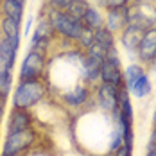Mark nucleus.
I'll return each instance as SVG.
<instances>
[{
  "label": "nucleus",
  "mask_w": 156,
  "mask_h": 156,
  "mask_svg": "<svg viewBox=\"0 0 156 156\" xmlns=\"http://www.w3.org/2000/svg\"><path fill=\"white\" fill-rule=\"evenodd\" d=\"M101 83L122 88L124 86V70H122V61L119 56V48L113 47L106 52V58L101 65Z\"/></svg>",
  "instance_id": "obj_5"
},
{
  "label": "nucleus",
  "mask_w": 156,
  "mask_h": 156,
  "mask_svg": "<svg viewBox=\"0 0 156 156\" xmlns=\"http://www.w3.org/2000/svg\"><path fill=\"white\" fill-rule=\"evenodd\" d=\"M95 43H99L102 48H106V50H109V48L117 47V38H115V34L111 31H108L106 27H101V29H97L95 31Z\"/></svg>",
  "instance_id": "obj_21"
},
{
  "label": "nucleus",
  "mask_w": 156,
  "mask_h": 156,
  "mask_svg": "<svg viewBox=\"0 0 156 156\" xmlns=\"http://www.w3.org/2000/svg\"><path fill=\"white\" fill-rule=\"evenodd\" d=\"M5 106H7V99H2L0 97V124H2L4 115H5Z\"/></svg>",
  "instance_id": "obj_29"
},
{
  "label": "nucleus",
  "mask_w": 156,
  "mask_h": 156,
  "mask_svg": "<svg viewBox=\"0 0 156 156\" xmlns=\"http://www.w3.org/2000/svg\"><path fill=\"white\" fill-rule=\"evenodd\" d=\"M11 92H13V70L0 65V97L9 99Z\"/></svg>",
  "instance_id": "obj_20"
},
{
  "label": "nucleus",
  "mask_w": 156,
  "mask_h": 156,
  "mask_svg": "<svg viewBox=\"0 0 156 156\" xmlns=\"http://www.w3.org/2000/svg\"><path fill=\"white\" fill-rule=\"evenodd\" d=\"M16 56H18V47H15L7 38H0V65L13 70L16 65Z\"/></svg>",
  "instance_id": "obj_15"
},
{
  "label": "nucleus",
  "mask_w": 156,
  "mask_h": 156,
  "mask_svg": "<svg viewBox=\"0 0 156 156\" xmlns=\"http://www.w3.org/2000/svg\"><path fill=\"white\" fill-rule=\"evenodd\" d=\"M127 92H129V95H133L135 99H145V97H149V95L153 94V81L147 76V72H145Z\"/></svg>",
  "instance_id": "obj_17"
},
{
  "label": "nucleus",
  "mask_w": 156,
  "mask_h": 156,
  "mask_svg": "<svg viewBox=\"0 0 156 156\" xmlns=\"http://www.w3.org/2000/svg\"><path fill=\"white\" fill-rule=\"evenodd\" d=\"M48 94V84L45 79L40 81H18L11 95V106L18 109H34L40 106Z\"/></svg>",
  "instance_id": "obj_1"
},
{
  "label": "nucleus",
  "mask_w": 156,
  "mask_h": 156,
  "mask_svg": "<svg viewBox=\"0 0 156 156\" xmlns=\"http://www.w3.org/2000/svg\"><path fill=\"white\" fill-rule=\"evenodd\" d=\"M45 13V18L50 23L52 31L56 32V36H61L65 41H70L72 45L77 41L79 34L83 31V22H79L76 18H72L70 15H66L65 11H59V9H52V7H47L43 9Z\"/></svg>",
  "instance_id": "obj_2"
},
{
  "label": "nucleus",
  "mask_w": 156,
  "mask_h": 156,
  "mask_svg": "<svg viewBox=\"0 0 156 156\" xmlns=\"http://www.w3.org/2000/svg\"><path fill=\"white\" fill-rule=\"evenodd\" d=\"M0 7H2V15L5 16V18H13V20H16L18 23L23 22L25 5H22L20 2H16V0H2Z\"/></svg>",
  "instance_id": "obj_16"
},
{
  "label": "nucleus",
  "mask_w": 156,
  "mask_h": 156,
  "mask_svg": "<svg viewBox=\"0 0 156 156\" xmlns=\"http://www.w3.org/2000/svg\"><path fill=\"white\" fill-rule=\"evenodd\" d=\"M144 74H145V66L144 65H140V63H129L124 68V88L129 90Z\"/></svg>",
  "instance_id": "obj_19"
},
{
  "label": "nucleus",
  "mask_w": 156,
  "mask_h": 156,
  "mask_svg": "<svg viewBox=\"0 0 156 156\" xmlns=\"http://www.w3.org/2000/svg\"><path fill=\"white\" fill-rule=\"evenodd\" d=\"M83 25L84 27H90L92 31H97V29L104 27V13H102V9L92 4L90 9L86 11L84 18H83Z\"/></svg>",
  "instance_id": "obj_18"
},
{
  "label": "nucleus",
  "mask_w": 156,
  "mask_h": 156,
  "mask_svg": "<svg viewBox=\"0 0 156 156\" xmlns=\"http://www.w3.org/2000/svg\"><path fill=\"white\" fill-rule=\"evenodd\" d=\"M133 0H104V11L108 9H122V7H129Z\"/></svg>",
  "instance_id": "obj_24"
},
{
  "label": "nucleus",
  "mask_w": 156,
  "mask_h": 156,
  "mask_svg": "<svg viewBox=\"0 0 156 156\" xmlns=\"http://www.w3.org/2000/svg\"><path fill=\"white\" fill-rule=\"evenodd\" d=\"M31 127H34V115H32L31 109H11V113L7 117V124H5V135L25 131Z\"/></svg>",
  "instance_id": "obj_10"
},
{
  "label": "nucleus",
  "mask_w": 156,
  "mask_h": 156,
  "mask_svg": "<svg viewBox=\"0 0 156 156\" xmlns=\"http://www.w3.org/2000/svg\"><path fill=\"white\" fill-rule=\"evenodd\" d=\"M47 50L40 48H29L27 54L20 63L18 68V81H40L47 76Z\"/></svg>",
  "instance_id": "obj_3"
},
{
  "label": "nucleus",
  "mask_w": 156,
  "mask_h": 156,
  "mask_svg": "<svg viewBox=\"0 0 156 156\" xmlns=\"http://www.w3.org/2000/svg\"><path fill=\"white\" fill-rule=\"evenodd\" d=\"M56 38V32L52 31L50 23L47 22L45 16H40L38 23L32 27V34H31V41H29V48H40V50H47L52 45Z\"/></svg>",
  "instance_id": "obj_8"
},
{
  "label": "nucleus",
  "mask_w": 156,
  "mask_h": 156,
  "mask_svg": "<svg viewBox=\"0 0 156 156\" xmlns=\"http://www.w3.org/2000/svg\"><path fill=\"white\" fill-rule=\"evenodd\" d=\"M32 27H34V16L29 15V18L25 20V23H23V36H29V32H32Z\"/></svg>",
  "instance_id": "obj_27"
},
{
  "label": "nucleus",
  "mask_w": 156,
  "mask_h": 156,
  "mask_svg": "<svg viewBox=\"0 0 156 156\" xmlns=\"http://www.w3.org/2000/svg\"><path fill=\"white\" fill-rule=\"evenodd\" d=\"M90 5H92L90 0H74L65 13L70 15L72 18H76V20H79V22H83V18L86 15V11L90 9Z\"/></svg>",
  "instance_id": "obj_22"
},
{
  "label": "nucleus",
  "mask_w": 156,
  "mask_h": 156,
  "mask_svg": "<svg viewBox=\"0 0 156 156\" xmlns=\"http://www.w3.org/2000/svg\"><path fill=\"white\" fill-rule=\"evenodd\" d=\"M145 156H156V149H149V151H145Z\"/></svg>",
  "instance_id": "obj_30"
},
{
  "label": "nucleus",
  "mask_w": 156,
  "mask_h": 156,
  "mask_svg": "<svg viewBox=\"0 0 156 156\" xmlns=\"http://www.w3.org/2000/svg\"><path fill=\"white\" fill-rule=\"evenodd\" d=\"M142 34H144V31L138 29V27H133V25H127L124 31L120 32V43H122V47H124L127 52H131L133 56H136V50H138V45H140Z\"/></svg>",
  "instance_id": "obj_14"
},
{
  "label": "nucleus",
  "mask_w": 156,
  "mask_h": 156,
  "mask_svg": "<svg viewBox=\"0 0 156 156\" xmlns=\"http://www.w3.org/2000/svg\"><path fill=\"white\" fill-rule=\"evenodd\" d=\"M101 65L102 61L97 59L94 56L83 52V58H81V74H83V81L90 86H95L101 79Z\"/></svg>",
  "instance_id": "obj_11"
},
{
  "label": "nucleus",
  "mask_w": 156,
  "mask_h": 156,
  "mask_svg": "<svg viewBox=\"0 0 156 156\" xmlns=\"http://www.w3.org/2000/svg\"><path fill=\"white\" fill-rule=\"evenodd\" d=\"M16 2H20L22 5H25V4H27V0H16Z\"/></svg>",
  "instance_id": "obj_32"
},
{
  "label": "nucleus",
  "mask_w": 156,
  "mask_h": 156,
  "mask_svg": "<svg viewBox=\"0 0 156 156\" xmlns=\"http://www.w3.org/2000/svg\"><path fill=\"white\" fill-rule=\"evenodd\" d=\"M115 153V156H133V147H127V145H120L117 151H113Z\"/></svg>",
  "instance_id": "obj_26"
},
{
  "label": "nucleus",
  "mask_w": 156,
  "mask_h": 156,
  "mask_svg": "<svg viewBox=\"0 0 156 156\" xmlns=\"http://www.w3.org/2000/svg\"><path fill=\"white\" fill-rule=\"evenodd\" d=\"M127 7L122 9H108L104 15V27L111 31L113 34H120L127 27Z\"/></svg>",
  "instance_id": "obj_12"
},
{
  "label": "nucleus",
  "mask_w": 156,
  "mask_h": 156,
  "mask_svg": "<svg viewBox=\"0 0 156 156\" xmlns=\"http://www.w3.org/2000/svg\"><path fill=\"white\" fill-rule=\"evenodd\" d=\"M136 58L140 59V65L153 66L156 61V27L145 29L142 34L140 45L136 50Z\"/></svg>",
  "instance_id": "obj_9"
},
{
  "label": "nucleus",
  "mask_w": 156,
  "mask_h": 156,
  "mask_svg": "<svg viewBox=\"0 0 156 156\" xmlns=\"http://www.w3.org/2000/svg\"><path fill=\"white\" fill-rule=\"evenodd\" d=\"M94 101L97 104V108L102 113L111 115L115 109L119 108V88L104 84V83H99V84H95Z\"/></svg>",
  "instance_id": "obj_6"
},
{
  "label": "nucleus",
  "mask_w": 156,
  "mask_h": 156,
  "mask_svg": "<svg viewBox=\"0 0 156 156\" xmlns=\"http://www.w3.org/2000/svg\"><path fill=\"white\" fill-rule=\"evenodd\" d=\"M94 99V90L90 84H86L84 81H81L79 84H76L74 88L66 90L65 94H61V102L70 109H79L83 106H86L88 102H92Z\"/></svg>",
  "instance_id": "obj_7"
},
{
  "label": "nucleus",
  "mask_w": 156,
  "mask_h": 156,
  "mask_svg": "<svg viewBox=\"0 0 156 156\" xmlns=\"http://www.w3.org/2000/svg\"><path fill=\"white\" fill-rule=\"evenodd\" d=\"M36 140H38V133L34 127L25 129V131H18V133H9L4 138L0 156H22L32 145H36Z\"/></svg>",
  "instance_id": "obj_4"
},
{
  "label": "nucleus",
  "mask_w": 156,
  "mask_h": 156,
  "mask_svg": "<svg viewBox=\"0 0 156 156\" xmlns=\"http://www.w3.org/2000/svg\"><path fill=\"white\" fill-rule=\"evenodd\" d=\"M151 120H153V126H156V108H154V113H153V119Z\"/></svg>",
  "instance_id": "obj_31"
},
{
  "label": "nucleus",
  "mask_w": 156,
  "mask_h": 156,
  "mask_svg": "<svg viewBox=\"0 0 156 156\" xmlns=\"http://www.w3.org/2000/svg\"><path fill=\"white\" fill-rule=\"evenodd\" d=\"M48 2H50V0H47V4H48Z\"/></svg>",
  "instance_id": "obj_33"
},
{
  "label": "nucleus",
  "mask_w": 156,
  "mask_h": 156,
  "mask_svg": "<svg viewBox=\"0 0 156 156\" xmlns=\"http://www.w3.org/2000/svg\"><path fill=\"white\" fill-rule=\"evenodd\" d=\"M0 31H2V36L7 38L15 47L20 48L22 45V23H18L13 18H2L0 20Z\"/></svg>",
  "instance_id": "obj_13"
},
{
  "label": "nucleus",
  "mask_w": 156,
  "mask_h": 156,
  "mask_svg": "<svg viewBox=\"0 0 156 156\" xmlns=\"http://www.w3.org/2000/svg\"><path fill=\"white\" fill-rule=\"evenodd\" d=\"M149 149H156V126L153 127V131L149 135V140L145 144V151H149Z\"/></svg>",
  "instance_id": "obj_28"
},
{
  "label": "nucleus",
  "mask_w": 156,
  "mask_h": 156,
  "mask_svg": "<svg viewBox=\"0 0 156 156\" xmlns=\"http://www.w3.org/2000/svg\"><path fill=\"white\" fill-rule=\"evenodd\" d=\"M94 40H95V31H92L90 27H83V31H81V34H79V38H77V41L74 43V47L79 48L81 52H84L86 48L94 43Z\"/></svg>",
  "instance_id": "obj_23"
},
{
  "label": "nucleus",
  "mask_w": 156,
  "mask_h": 156,
  "mask_svg": "<svg viewBox=\"0 0 156 156\" xmlns=\"http://www.w3.org/2000/svg\"><path fill=\"white\" fill-rule=\"evenodd\" d=\"M74 0H50L47 4V7H52V9H59V11H66L68 5L72 4Z\"/></svg>",
  "instance_id": "obj_25"
}]
</instances>
